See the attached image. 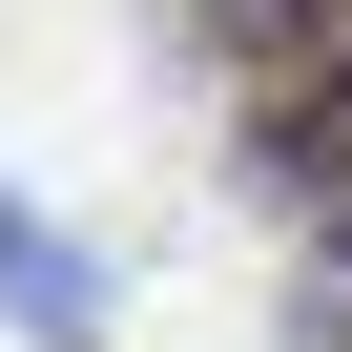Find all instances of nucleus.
Here are the masks:
<instances>
[{
	"label": "nucleus",
	"mask_w": 352,
	"mask_h": 352,
	"mask_svg": "<svg viewBox=\"0 0 352 352\" xmlns=\"http://www.w3.org/2000/svg\"><path fill=\"white\" fill-rule=\"evenodd\" d=\"M0 270H21V311H42V331H83V249H63L21 187H0Z\"/></svg>",
	"instance_id": "nucleus-1"
}]
</instances>
